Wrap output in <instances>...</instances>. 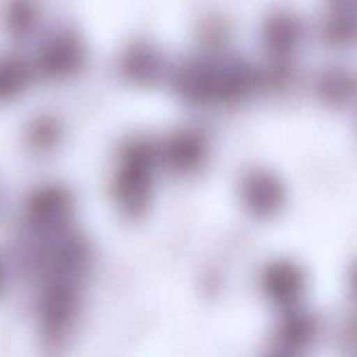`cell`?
<instances>
[{"mask_svg":"<svg viewBox=\"0 0 357 357\" xmlns=\"http://www.w3.org/2000/svg\"><path fill=\"white\" fill-rule=\"evenodd\" d=\"M312 356H314L312 353L294 349L278 340H271L266 346H262L258 353V357H312Z\"/></svg>","mask_w":357,"mask_h":357,"instance_id":"6da1fadb","label":"cell"},{"mask_svg":"<svg viewBox=\"0 0 357 357\" xmlns=\"http://www.w3.org/2000/svg\"><path fill=\"white\" fill-rule=\"evenodd\" d=\"M343 357H357V350L353 351V353H349V354H344Z\"/></svg>","mask_w":357,"mask_h":357,"instance_id":"7a4b0ae2","label":"cell"}]
</instances>
